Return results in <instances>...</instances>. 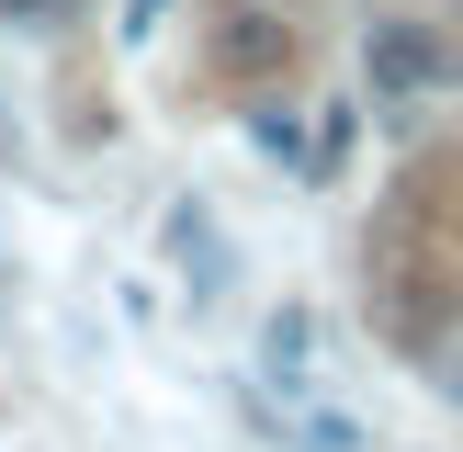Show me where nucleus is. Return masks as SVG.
Here are the masks:
<instances>
[{"mask_svg":"<svg viewBox=\"0 0 463 452\" xmlns=\"http://www.w3.org/2000/svg\"><path fill=\"white\" fill-rule=\"evenodd\" d=\"M158 12H170V0H125V34H147V23H158Z\"/></svg>","mask_w":463,"mask_h":452,"instance_id":"4","label":"nucleus"},{"mask_svg":"<svg viewBox=\"0 0 463 452\" xmlns=\"http://www.w3.org/2000/svg\"><path fill=\"white\" fill-rule=\"evenodd\" d=\"M339 158H351V113H339V102H328V113H317V136H306V170H317V181H328V170H339Z\"/></svg>","mask_w":463,"mask_h":452,"instance_id":"3","label":"nucleus"},{"mask_svg":"<svg viewBox=\"0 0 463 452\" xmlns=\"http://www.w3.org/2000/svg\"><path fill=\"white\" fill-rule=\"evenodd\" d=\"M362 57H373V90L384 102H419L430 80H441V34H419V23H373V45H362Z\"/></svg>","mask_w":463,"mask_h":452,"instance_id":"1","label":"nucleus"},{"mask_svg":"<svg viewBox=\"0 0 463 452\" xmlns=\"http://www.w3.org/2000/svg\"><path fill=\"white\" fill-rule=\"evenodd\" d=\"M0 12H57V0H0Z\"/></svg>","mask_w":463,"mask_h":452,"instance_id":"5","label":"nucleus"},{"mask_svg":"<svg viewBox=\"0 0 463 452\" xmlns=\"http://www.w3.org/2000/svg\"><path fill=\"white\" fill-rule=\"evenodd\" d=\"M215 57L238 68V80H271V68H283L294 45H283V23H271L260 0H238V12H226V34H215Z\"/></svg>","mask_w":463,"mask_h":452,"instance_id":"2","label":"nucleus"}]
</instances>
